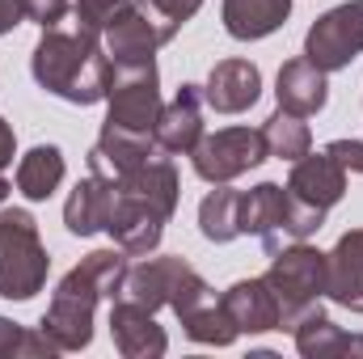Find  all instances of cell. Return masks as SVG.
Segmentation results:
<instances>
[{
	"instance_id": "6da1fadb",
	"label": "cell",
	"mask_w": 363,
	"mask_h": 359,
	"mask_svg": "<svg viewBox=\"0 0 363 359\" xmlns=\"http://www.w3.org/2000/svg\"><path fill=\"white\" fill-rule=\"evenodd\" d=\"M30 72H34L38 89L55 93L60 101L97 106L110 93L114 64H110L97 30L81 26V21H55L38 34L34 55H30Z\"/></svg>"
},
{
	"instance_id": "7a4b0ae2",
	"label": "cell",
	"mask_w": 363,
	"mask_h": 359,
	"mask_svg": "<svg viewBox=\"0 0 363 359\" xmlns=\"http://www.w3.org/2000/svg\"><path fill=\"white\" fill-rule=\"evenodd\" d=\"M178 194H182V182L169 153L148 157L131 178L114 182V203H110L106 233L131 258L152 254L161 245V237H165L169 216L178 211Z\"/></svg>"
},
{
	"instance_id": "3957f363",
	"label": "cell",
	"mask_w": 363,
	"mask_h": 359,
	"mask_svg": "<svg viewBox=\"0 0 363 359\" xmlns=\"http://www.w3.org/2000/svg\"><path fill=\"white\" fill-rule=\"evenodd\" d=\"M127 258L118 245L110 250H93L85 254L77 267L68 270L60 283H55V296L38 321V330L64 351H85L93 343V313H97V300H114L118 296V283H123V270H127Z\"/></svg>"
},
{
	"instance_id": "277c9868",
	"label": "cell",
	"mask_w": 363,
	"mask_h": 359,
	"mask_svg": "<svg viewBox=\"0 0 363 359\" xmlns=\"http://www.w3.org/2000/svg\"><path fill=\"white\" fill-rule=\"evenodd\" d=\"M267 283L279 300V330H296L325 300V254L308 241H287L271 254Z\"/></svg>"
},
{
	"instance_id": "5b68a950",
	"label": "cell",
	"mask_w": 363,
	"mask_h": 359,
	"mask_svg": "<svg viewBox=\"0 0 363 359\" xmlns=\"http://www.w3.org/2000/svg\"><path fill=\"white\" fill-rule=\"evenodd\" d=\"M51 258L38 237V220L26 207L0 211V296L4 300H34L47 287Z\"/></svg>"
},
{
	"instance_id": "8992f818",
	"label": "cell",
	"mask_w": 363,
	"mask_h": 359,
	"mask_svg": "<svg viewBox=\"0 0 363 359\" xmlns=\"http://www.w3.org/2000/svg\"><path fill=\"white\" fill-rule=\"evenodd\" d=\"M182 26L169 17V13H161L152 0H131L110 26H106V55H110V64L118 68V64H152L157 60V51L165 47V43H174V34H178Z\"/></svg>"
},
{
	"instance_id": "52a82bcc",
	"label": "cell",
	"mask_w": 363,
	"mask_h": 359,
	"mask_svg": "<svg viewBox=\"0 0 363 359\" xmlns=\"http://www.w3.org/2000/svg\"><path fill=\"white\" fill-rule=\"evenodd\" d=\"M267 157L271 153H267L262 127H224V131H211L194 144L190 165L203 182L224 186V182H237L241 174L258 170Z\"/></svg>"
},
{
	"instance_id": "ba28073f",
	"label": "cell",
	"mask_w": 363,
	"mask_h": 359,
	"mask_svg": "<svg viewBox=\"0 0 363 359\" xmlns=\"http://www.w3.org/2000/svg\"><path fill=\"white\" fill-rule=\"evenodd\" d=\"M161 72L157 60L152 64H118L110 77V93H106V123L127 127V131H148L157 127L161 114Z\"/></svg>"
},
{
	"instance_id": "9c48e42d",
	"label": "cell",
	"mask_w": 363,
	"mask_h": 359,
	"mask_svg": "<svg viewBox=\"0 0 363 359\" xmlns=\"http://www.w3.org/2000/svg\"><path fill=\"white\" fill-rule=\"evenodd\" d=\"M169 309H174V317L182 321V334H186L190 343H199V347H228V343H237V334H241L237 321H233L228 309H224V296H216L211 283H207L199 270H190V275L182 279V287L174 292Z\"/></svg>"
},
{
	"instance_id": "30bf717a",
	"label": "cell",
	"mask_w": 363,
	"mask_h": 359,
	"mask_svg": "<svg viewBox=\"0 0 363 359\" xmlns=\"http://www.w3.org/2000/svg\"><path fill=\"white\" fill-rule=\"evenodd\" d=\"M304 55L321 72H342L363 55V0L334 4L304 34Z\"/></svg>"
},
{
	"instance_id": "8fae6325",
	"label": "cell",
	"mask_w": 363,
	"mask_h": 359,
	"mask_svg": "<svg viewBox=\"0 0 363 359\" xmlns=\"http://www.w3.org/2000/svg\"><path fill=\"white\" fill-rule=\"evenodd\" d=\"M190 270L194 267H190L186 258H178V254H161V258H148V254H144V263H127L114 300H131V304H140V309H148V313L169 309L174 292L182 287V279H186Z\"/></svg>"
},
{
	"instance_id": "7c38bea8",
	"label": "cell",
	"mask_w": 363,
	"mask_h": 359,
	"mask_svg": "<svg viewBox=\"0 0 363 359\" xmlns=\"http://www.w3.org/2000/svg\"><path fill=\"white\" fill-rule=\"evenodd\" d=\"M157 140L148 131H127V127H114V123H101L97 131V144L89 148V174L106 182H123L131 178L148 157H157Z\"/></svg>"
},
{
	"instance_id": "4fadbf2b",
	"label": "cell",
	"mask_w": 363,
	"mask_h": 359,
	"mask_svg": "<svg viewBox=\"0 0 363 359\" xmlns=\"http://www.w3.org/2000/svg\"><path fill=\"white\" fill-rule=\"evenodd\" d=\"M203 106H207L203 85H190V81L174 93V101L161 106L157 127H152V140H157L161 153H169V157H190L194 153V144L207 136L203 131Z\"/></svg>"
},
{
	"instance_id": "5bb4252c",
	"label": "cell",
	"mask_w": 363,
	"mask_h": 359,
	"mask_svg": "<svg viewBox=\"0 0 363 359\" xmlns=\"http://www.w3.org/2000/svg\"><path fill=\"white\" fill-rule=\"evenodd\" d=\"M241 237H258L267 254L283 250L287 237V186L279 182H258L241 190Z\"/></svg>"
},
{
	"instance_id": "9a60e30c",
	"label": "cell",
	"mask_w": 363,
	"mask_h": 359,
	"mask_svg": "<svg viewBox=\"0 0 363 359\" xmlns=\"http://www.w3.org/2000/svg\"><path fill=\"white\" fill-rule=\"evenodd\" d=\"M110 338H114L118 355L127 359H161L169 351V338L157 326V313H148L131 300H110Z\"/></svg>"
},
{
	"instance_id": "2e32d148",
	"label": "cell",
	"mask_w": 363,
	"mask_h": 359,
	"mask_svg": "<svg viewBox=\"0 0 363 359\" xmlns=\"http://www.w3.org/2000/svg\"><path fill=\"white\" fill-rule=\"evenodd\" d=\"M325 300L363 313V228H347L325 254Z\"/></svg>"
},
{
	"instance_id": "e0dca14e",
	"label": "cell",
	"mask_w": 363,
	"mask_h": 359,
	"mask_svg": "<svg viewBox=\"0 0 363 359\" xmlns=\"http://www.w3.org/2000/svg\"><path fill=\"white\" fill-rule=\"evenodd\" d=\"M287 190H291V199H300L317 211H330L347 194V170L330 153H304L300 161H291Z\"/></svg>"
},
{
	"instance_id": "ac0fdd59",
	"label": "cell",
	"mask_w": 363,
	"mask_h": 359,
	"mask_svg": "<svg viewBox=\"0 0 363 359\" xmlns=\"http://www.w3.org/2000/svg\"><path fill=\"white\" fill-rule=\"evenodd\" d=\"M203 97H207V106L216 114H241V110H250L262 97V72H258V64H250V60H220L207 72Z\"/></svg>"
},
{
	"instance_id": "d6986e66",
	"label": "cell",
	"mask_w": 363,
	"mask_h": 359,
	"mask_svg": "<svg viewBox=\"0 0 363 359\" xmlns=\"http://www.w3.org/2000/svg\"><path fill=\"white\" fill-rule=\"evenodd\" d=\"M325 77H330V72H321L308 55L287 60V64L279 68V77H274V97H279V106L291 110V114H300V118L321 114L325 101H330V81H325Z\"/></svg>"
},
{
	"instance_id": "ffe728a7",
	"label": "cell",
	"mask_w": 363,
	"mask_h": 359,
	"mask_svg": "<svg viewBox=\"0 0 363 359\" xmlns=\"http://www.w3.org/2000/svg\"><path fill=\"white\" fill-rule=\"evenodd\" d=\"M224 309H228V317L237 321L241 334H271V330H279V300H274L267 275L237 279L224 292Z\"/></svg>"
},
{
	"instance_id": "44dd1931",
	"label": "cell",
	"mask_w": 363,
	"mask_h": 359,
	"mask_svg": "<svg viewBox=\"0 0 363 359\" xmlns=\"http://www.w3.org/2000/svg\"><path fill=\"white\" fill-rule=\"evenodd\" d=\"M224 30L237 43H258L271 38L279 26H287L291 17V0H224L220 4Z\"/></svg>"
},
{
	"instance_id": "7402d4cb",
	"label": "cell",
	"mask_w": 363,
	"mask_h": 359,
	"mask_svg": "<svg viewBox=\"0 0 363 359\" xmlns=\"http://www.w3.org/2000/svg\"><path fill=\"white\" fill-rule=\"evenodd\" d=\"M110 203H114V182L97 178H81L72 186L68 203H64V224L72 237H93V233H106V220H110Z\"/></svg>"
},
{
	"instance_id": "603a6c76",
	"label": "cell",
	"mask_w": 363,
	"mask_h": 359,
	"mask_svg": "<svg viewBox=\"0 0 363 359\" xmlns=\"http://www.w3.org/2000/svg\"><path fill=\"white\" fill-rule=\"evenodd\" d=\"M296 351L304 359H334V355H363V334H347L338 330L325 309H313L296 330Z\"/></svg>"
},
{
	"instance_id": "cb8c5ba5",
	"label": "cell",
	"mask_w": 363,
	"mask_h": 359,
	"mask_svg": "<svg viewBox=\"0 0 363 359\" xmlns=\"http://www.w3.org/2000/svg\"><path fill=\"white\" fill-rule=\"evenodd\" d=\"M68 174L64 165V153L55 144H34L21 161H17V190L30 199V203H43L60 190V182Z\"/></svg>"
},
{
	"instance_id": "d4e9b609",
	"label": "cell",
	"mask_w": 363,
	"mask_h": 359,
	"mask_svg": "<svg viewBox=\"0 0 363 359\" xmlns=\"http://www.w3.org/2000/svg\"><path fill=\"white\" fill-rule=\"evenodd\" d=\"M199 233L216 245H228L241 237V190H233L228 182L207 190L199 203Z\"/></svg>"
},
{
	"instance_id": "484cf974",
	"label": "cell",
	"mask_w": 363,
	"mask_h": 359,
	"mask_svg": "<svg viewBox=\"0 0 363 359\" xmlns=\"http://www.w3.org/2000/svg\"><path fill=\"white\" fill-rule=\"evenodd\" d=\"M262 140H267V153L279 157V161H300L304 153H313V131L300 114L291 110H274L271 118L262 123Z\"/></svg>"
},
{
	"instance_id": "4316f807",
	"label": "cell",
	"mask_w": 363,
	"mask_h": 359,
	"mask_svg": "<svg viewBox=\"0 0 363 359\" xmlns=\"http://www.w3.org/2000/svg\"><path fill=\"white\" fill-rule=\"evenodd\" d=\"M51 355H60V347L43 330H26V326L0 317V359H51Z\"/></svg>"
},
{
	"instance_id": "83f0119b",
	"label": "cell",
	"mask_w": 363,
	"mask_h": 359,
	"mask_svg": "<svg viewBox=\"0 0 363 359\" xmlns=\"http://www.w3.org/2000/svg\"><path fill=\"white\" fill-rule=\"evenodd\" d=\"M131 0H72V13H77V21L81 26H89L97 34H106V26L127 9Z\"/></svg>"
},
{
	"instance_id": "f1b7e54d",
	"label": "cell",
	"mask_w": 363,
	"mask_h": 359,
	"mask_svg": "<svg viewBox=\"0 0 363 359\" xmlns=\"http://www.w3.org/2000/svg\"><path fill=\"white\" fill-rule=\"evenodd\" d=\"M68 9H72V0H26V21H34V26L47 30V26L64 21Z\"/></svg>"
},
{
	"instance_id": "f546056e",
	"label": "cell",
	"mask_w": 363,
	"mask_h": 359,
	"mask_svg": "<svg viewBox=\"0 0 363 359\" xmlns=\"http://www.w3.org/2000/svg\"><path fill=\"white\" fill-rule=\"evenodd\" d=\"M325 153H330L347 174H363V140H330Z\"/></svg>"
},
{
	"instance_id": "4dcf8cb0",
	"label": "cell",
	"mask_w": 363,
	"mask_h": 359,
	"mask_svg": "<svg viewBox=\"0 0 363 359\" xmlns=\"http://www.w3.org/2000/svg\"><path fill=\"white\" fill-rule=\"evenodd\" d=\"M152 4H157L161 13H169L178 26H186V21H190L199 9H203V0H152Z\"/></svg>"
},
{
	"instance_id": "1f68e13d",
	"label": "cell",
	"mask_w": 363,
	"mask_h": 359,
	"mask_svg": "<svg viewBox=\"0 0 363 359\" xmlns=\"http://www.w3.org/2000/svg\"><path fill=\"white\" fill-rule=\"evenodd\" d=\"M26 21V0H0V34H13Z\"/></svg>"
},
{
	"instance_id": "d6a6232c",
	"label": "cell",
	"mask_w": 363,
	"mask_h": 359,
	"mask_svg": "<svg viewBox=\"0 0 363 359\" xmlns=\"http://www.w3.org/2000/svg\"><path fill=\"white\" fill-rule=\"evenodd\" d=\"M13 157H17V136H13V127L0 118V170H9Z\"/></svg>"
},
{
	"instance_id": "836d02e7",
	"label": "cell",
	"mask_w": 363,
	"mask_h": 359,
	"mask_svg": "<svg viewBox=\"0 0 363 359\" xmlns=\"http://www.w3.org/2000/svg\"><path fill=\"white\" fill-rule=\"evenodd\" d=\"M9 190H13V186L4 182V174H0V207H4V199H9Z\"/></svg>"
}]
</instances>
